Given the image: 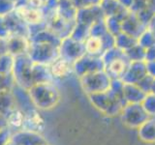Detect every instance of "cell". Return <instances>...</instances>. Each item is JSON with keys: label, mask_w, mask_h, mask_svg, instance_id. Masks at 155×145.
<instances>
[{"label": "cell", "mask_w": 155, "mask_h": 145, "mask_svg": "<svg viewBox=\"0 0 155 145\" xmlns=\"http://www.w3.org/2000/svg\"><path fill=\"white\" fill-rule=\"evenodd\" d=\"M28 93L34 106L37 109L48 110L53 108L60 102L59 89L53 81L42 82L33 85L28 89Z\"/></svg>", "instance_id": "obj_1"}, {"label": "cell", "mask_w": 155, "mask_h": 145, "mask_svg": "<svg viewBox=\"0 0 155 145\" xmlns=\"http://www.w3.org/2000/svg\"><path fill=\"white\" fill-rule=\"evenodd\" d=\"M88 98L96 109L110 117L120 115L121 110L126 105L122 95L115 93L111 89L88 95Z\"/></svg>", "instance_id": "obj_2"}, {"label": "cell", "mask_w": 155, "mask_h": 145, "mask_svg": "<svg viewBox=\"0 0 155 145\" xmlns=\"http://www.w3.org/2000/svg\"><path fill=\"white\" fill-rule=\"evenodd\" d=\"M101 59L104 63V71L111 79H121L130 63L124 51L115 47L105 51Z\"/></svg>", "instance_id": "obj_3"}, {"label": "cell", "mask_w": 155, "mask_h": 145, "mask_svg": "<svg viewBox=\"0 0 155 145\" xmlns=\"http://www.w3.org/2000/svg\"><path fill=\"white\" fill-rule=\"evenodd\" d=\"M79 79L82 90L87 96L109 90L111 84L110 76L104 70L84 75L79 77Z\"/></svg>", "instance_id": "obj_4"}, {"label": "cell", "mask_w": 155, "mask_h": 145, "mask_svg": "<svg viewBox=\"0 0 155 145\" xmlns=\"http://www.w3.org/2000/svg\"><path fill=\"white\" fill-rule=\"evenodd\" d=\"M120 118L127 128L138 130L149 116L142 104H126L120 112Z\"/></svg>", "instance_id": "obj_5"}, {"label": "cell", "mask_w": 155, "mask_h": 145, "mask_svg": "<svg viewBox=\"0 0 155 145\" xmlns=\"http://www.w3.org/2000/svg\"><path fill=\"white\" fill-rule=\"evenodd\" d=\"M86 54L84 44L68 37L61 40L59 46V56L65 60L74 63Z\"/></svg>", "instance_id": "obj_6"}, {"label": "cell", "mask_w": 155, "mask_h": 145, "mask_svg": "<svg viewBox=\"0 0 155 145\" xmlns=\"http://www.w3.org/2000/svg\"><path fill=\"white\" fill-rule=\"evenodd\" d=\"M102 70H104V63L101 57L85 54L74 63V74L78 77Z\"/></svg>", "instance_id": "obj_7"}, {"label": "cell", "mask_w": 155, "mask_h": 145, "mask_svg": "<svg viewBox=\"0 0 155 145\" xmlns=\"http://www.w3.org/2000/svg\"><path fill=\"white\" fill-rule=\"evenodd\" d=\"M10 141L14 145H45L48 143L47 139L40 133L25 130L14 132L11 135Z\"/></svg>", "instance_id": "obj_8"}, {"label": "cell", "mask_w": 155, "mask_h": 145, "mask_svg": "<svg viewBox=\"0 0 155 145\" xmlns=\"http://www.w3.org/2000/svg\"><path fill=\"white\" fill-rule=\"evenodd\" d=\"M147 75V67H145V61H131L127 70L121 77V80L124 83L137 84Z\"/></svg>", "instance_id": "obj_9"}, {"label": "cell", "mask_w": 155, "mask_h": 145, "mask_svg": "<svg viewBox=\"0 0 155 145\" xmlns=\"http://www.w3.org/2000/svg\"><path fill=\"white\" fill-rule=\"evenodd\" d=\"M147 26L140 21L139 18L134 13L130 11L129 14L121 23V32H124L135 39H138L147 30Z\"/></svg>", "instance_id": "obj_10"}, {"label": "cell", "mask_w": 155, "mask_h": 145, "mask_svg": "<svg viewBox=\"0 0 155 145\" xmlns=\"http://www.w3.org/2000/svg\"><path fill=\"white\" fill-rule=\"evenodd\" d=\"M48 69H50L53 80L65 79L70 75L74 74V64L60 56L48 66Z\"/></svg>", "instance_id": "obj_11"}, {"label": "cell", "mask_w": 155, "mask_h": 145, "mask_svg": "<svg viewBox=\"0 0 155 145\" xmlns=\"http://www.w3.org/2000/svg\"><path fill=\"white\" fill-rule=\"evenodd\" d=\"M6 46L8 53H10L14 57L27 54L29 47V39L18 35L10 36L8 39H6Z\"/></svg>", "instance_id": "obj_12"}, {"label": "cell", "mask_w": 155, "mask_h": 145, "mask_svg": "<svg viewBox=\"0 0 155 145\" xmlns=\"http://www.w3.org/2000/svg\"><path fill=\"white\" fill-rule=\"evenodd\" d=\"M44 128V120L39 114L37 108L24 113V120L21 130H30V132L40 133Z\"/></svg>", "instance_id": "obj_13"}, {"label": "cell", "mask_w": 155, "mask_h": 145, "mask_svg": "<svg viewBox=\"0 0 155 145\" xmlns=\"http://www.w3.org/2000/svg\"><path fill=\"white\" fill-rule=\"evenodd\" d=\"M145 95L137 84L124 83L123 85L122 97L126 104H142Z\"/></svg>", "instance_id": "obj_14"}, {"label": "cell", "mask_w": 155, "mask_h": 145, "mask_svg": "<svg viewBox=\"0 0 155 145\" xmlns=\"http://www.w3.org/2000/svg\"><path fill=\"white\" fill-rule=\"evenodd\" d=\"M138 137L144 143H155V117H149L138 129Z\"/></svg>", "instance_id": "obj_15"}, {"label": "cell", "mask_w": 155, "mask_h": 145, "mask_svg": "<svg viewBox=\"0 0 155 145\" xmlns=\"http://www.w3.org/2000/svg\"><path fill=\"white\" fill-rule=\"evenodd\" d=\"M15 108H16V103H15L12 92H0V114L7 116Z\"/></svg>", "instance_id": "obj_16"}, {"label": "cell", "mask_w": 155, "mask_h": 145, "mask_svg": "<svg viewBox=\"0 0 155 145\" xmlns=\"http://www.w3.org/2000/svg\"><path fill=\"white\" fill-rule=\"evenodd\" d=\"M137 44H138L137 39L133 38L132 36H130L124 32H120L118 35H116L114 37V47L122 51L128 50L129 48L134 47L135 45H137Z\"/></svg>", "instance_id": "obj_17"}, {"label": "cell", "mask_w": 155, "mask_h": 145, "mask_svg": "<svg viewBox=\"0 0 155 145\" xmlns=\"http://www.w3.org/2000/svg\"><path fill=\"white\" fill-rule=\"evenodd\" d=\"M15 57L10 53H5L0 56V72L4 75H13Z\"/></svg>", "instance_id": "obj_18"}, {"label": "cell", "mask_w": 155, "mask_h": 145, "mask_svg": "<svg viewBox=\"0 0 155 145\" xmlns=\"http://www.w3.org/2000/svg\"><path fill=\"white\" fill-rule=\"evenodd\" d=\"M125 55L131 61H144V55H145V50L140 47L139 44L135 45L128 50L124 51Z\"/></svg>", "instance_id": "obj_19"}, {"label": "cell", "mask_w": 155, "mask_h": 145, "mask_svg": "<svg viewBox=\"0 0 155 145\" xmlns=\"http://www.w3.org/2000/svg\"><path fill=\"white\" fill-rule=\"evenodd\" d=\"M142 105L147 111L149 117H155V95L152 93H148L145 95L143 101L142 102Z\"/></svg>", "instance_id": "obj_20"}, {"label": "cell", "mask_w": 155, "mask_h": 145, "mask_svg": "<svg viewBox=\"0 0 155 145\" xmlns=\"http://www.w3.org/2000/svg\"><path fill=\"white\" fill-rule=\"evenodd\" d=\"M138 44L140 47H143L144 50H147L148 47H151L155 46V36L148 29H147L138 39Z\"/></svg>", "instance_id": "obj_21"}, {"label": "cell", "mask_w": 155, "mask_h": 145, "mask_svg": "<svg viewBox=\"0 0 155 145\" xmlns=\"http://www.w3.org/2000/svg\"><path fill=\"white\" fill-rule=\"evenodd\" d=\"M15 85L13 75H4L0 72V92L11 91Z\"/></svg>", "instance_id": "obj_22"}, {"label": "cell", "mask_w": 155, "mask_h": 145, "mask_svg": "<svg viewBox=\"0 0 155 145\" xmlns=\"http://www.w3.org/2000/svg\"><path fill=\"white\" fill-rule=\"evenodd\" d=\"M15 11L16 3L12 0H0V17H5Z\"/></svg>", "instance_id": "obj_23"}, {"label": "cell", "mask_w": 155, "mask_h": 145, "mask_svg": "<svg viewBox=\"0 0 155 145\" xmlns=\"http://www.w3.org/2000/svg\"><path fill=\"white\" fill-rule=\"evenodd\" d=\"M153 77L150 76L148 75H147L143 79H140L137 85L142 89L145 94H148L150 93V89H151V86H152V82H153Z\"/></svg>", "instance_id": "obj_24"}, {"label": "cell", "mask_w": 155, "mask_h": 145, "mask_svg": "<svg viewBox=\"0 0 155 145\" xmlns=\"http://www.w3.org/2000/svg\"><path fill=\"white\" fill-rule=\"evenodd\" d=\"M12 134H13L12 130L9 127L0 130V145H6L10 141Z\"/></svg>", "instance_id": "obj_25"}, {"label": "cell", "mask_w": 155, "mask_h": 145, "mask_svg": "<svg viewBox=\"0 0 155 145\" xmlns=\"http://www.w3.org/2000/svg\"><path fill=\"white\" fill-rule=\"evenodd\" d=\"M155 60V46L148 47L145 50V55H144V61H153Z\"/></svg>", "instance_id": "obj_26"}, {"label": "cell", "mask_w": 155, "mask_h": 145, "mask_svg": "<svg viewBox=\"0 0 155 145\" xmlns=\"http://www.w3.org/2000/svg\"><path fill=\"white\" fill-rule=\"evenodd\" d=\"M145 67H147V75L155 79V60L145 62Z\"/></svg>", "instance_id": "obj_27"}, {"label": "cell", "mask_w": 155, "mask_h": 145, "mask_svg": "<svg viewBox=\"0 0 155 145\" xmlns=\"http://www.w3.org/2000/svg\"><path fill=\"white\" fill-rule=\"evenodd\" d=\"M117 1L119 2V4L121 5V6L124 7L125 9L131 10V8H132V6H133L134 0H117Z\"/></svg>", "instance_id": "obj_28"}, {"label": "cell", "mask_w": 155, "mask_h": 145, "mask_svg": "<svg viewBox=\"0 0 155 145\" xmlns=\"http://www.w3.org/2000/svg\"><path fill=\"white\" fill-rule=\"evenodd\" d=\"M7 127H8V124H7L6 116H4L3 114H0V130H2L3 129Z\"/></svg>", "instance_id": "obj_29"}, {"label": "cell", "mask_w": 155, "mask_h": 145, "mask_svg": "<svg viewBox=\"0 0 155 145\" xmlns=\"http://www.w3.org/2000/svg\"><path fill=\"white\" fill-rule=\"evenodd\" d=\"M147 29L155 36V16L151 18V21L147 24Z\"/></svg>", "instance_id": "obj_30"}, {"label": "cell", "mask_w": 155, "mask_h": 145, "mask_svg": "<svg viewBox=\"0 0 155 145\" xmlns=\"http://www.w3.org/2000/svg\"><path fill=\"white\" fill-rule=\"evenodd\" d=\"M150 93H152V94H154V95H155V79H153L151 89H150Z\"/></svg>", "instance_id": "obj_31"}, {"label": "cell", "mask_w": 155, "mask_h": 145, "mask_svg": "<svg viewBox=\"0 0 155 145\" xmlns=\"http://www.w3.org/2000/svg\"><path fill=\"white\" fill-rule=\"evenodd\" d=\"M12 1H13V2H15V3H16V5H17V3L19 1V0H12Z\"/></svg>", "instance_id": "obj_32"}, {"label": "cell", "mask_w": 155, "mask_h": 145, "mask_svg": "<svg viewBox=\"0 0 155 145\" xmlns=\"http://www.w3.org/2000/svg\"><path fill=\"white\" fill-rule=\"evenodd\" d=\"M45 145H50V144H48V143H47V144H45Z\"/></svg>", "instance_id": "obj_33"}]
</instances>
